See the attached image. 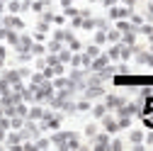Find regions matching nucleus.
Wrapping results in <instances>:
<instances>
[{"label": "nucleus", "mask_w": 153, "mask_h": 151, "mask_svg": "<svg viewBox=\"0 0 153 151\" xmlns=\"http://www.w3.org/2000/svg\"><path fill=\"white\" fill-rule=\"evenodd\" d=\"M143 122H146L148 127H153V110H151V107H148V110L143 112Z\"/></svg>", "instance_id": "1"}]
</instances>
